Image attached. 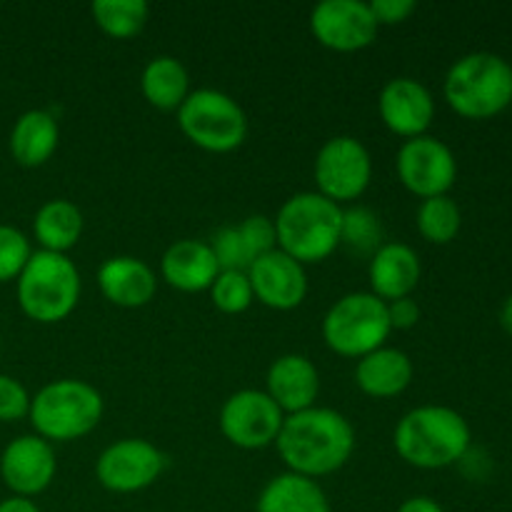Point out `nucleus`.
Masks as SVG:
<instances>
[{"instance_id":"20","label":"nucleus","mask_w":512,"mask_h":512,"mask_svg":"<svg viewBox=\"0 0 512 512\" xmlns=\"http://www.w3.org/2000/svg\"><path fill=\"white\" fill-rule=\"evenodd\" d=\"M218 273V260L205 240H175L160 258V278L180 293L210 290Z\"/></svg>"},{"instance_id":"26","label":"nucleus","mask_w":512,"mask_h":512,"mask_svg":"<svg viewBox=\"0 0 512 512\" xmlns=\"http://www.w3.org/2000/svg\"><path fill=\"white\" fill-rule=\"evenodd\" d=\"M90 15L108 38L130 40L143 33L150 8L145 0H95Z\"/></svg>"},{"instance_id":"28","label":"nucleus","mask_w":512,"mask_h":512,"mask_svg":"<svg viewBox=\"0 0 512 512\" xmlns=\"http://www.w3.org/2000/svg\"><path fill=\"white\" fill-rule=\"evenodd\" d=\"M340 245L358 255H373L383 245V223L370 208L355 205L343 210V228H340Z\"/></svg>"},{"instance_id":"15","label":"nucleus","mask_w":512,"mask_h":512,"mask_svg":"<svg viewBox=\"0 0 512 512\" xmlns=\"http://www.w3.org/2000/svg\"><path fill=\"white\" fill-rule=\"evenodd\" d=\"M253 295L260 305L270 310L288 313L303 305L308 295V273L305 265L285 255L275 248L273 253H265L248 268Z\"/></svg>"},{"instance_id":"19","label":"nucleus","mask_w":512,"mask_h":512,"mask_svg":"<svg viewBox=\"0 0 512 512\" xmlns=\"http://www.w3.org/2000/svg\"><path fill=\"white\" fill-rule=\"evenodd\" d=\"M98 288L115 308L135 310L155 298L158 278L145 260L133 255H115L98 268Z\"/></svg>"},{"instance_id":"1","label":"nucleus","mask_w":512,"mask_h":512,"mask_svg":"<svg viewBox=\"0 0 512 512\" xmlns=\"http://www.w3.org/2000/svg\"><path fill=\"white\" fill-rule=\"evenodd\" d=\"M288 473L318 480L338 473L355 453V428L343 413L313 405L285 415L283 430L275 440Z\"/></svg>"},{"instance_id":"14","label":"nucleus","mask_w":512,"mask_h":512,"mask_svg":"<svg viewBox=\"0 0 512 512\" xmlns=\"http://www.w3.org/2000/svg\"><path fill=\"white\" fill-rule=\"evenodd\" d=\"M58 473L55 450L38 435H20L5 445L0 455V478L15 498L33 500L45 493Z\"/></svg>"},{"instance_id":"7","label":"nucleus","mask_w":512,"mask_h":512,"mask_svg":"<svg viewBox=\"0 0 512 512\" xmlns=\"http://www.w3.org/2000/svg\"><path fill=\"white\" fill-rule=\"evenodd\" d=\"M393 328L388 320V303L370 290L343 295L328 308L323 318V340L340 358H365L383 348Z\"/></svg>"},{"instance_id":"12","label":"nucleus","mask_w":512,"mask_h":512,"mask_svg":"<svg viewBox=\"0 0 512 512\" xmlns=\"http://www.w3.org/2000/svg\"><path fill=\"white\" fill-rule=\"evenodd\" d=\"M168 458L150 440L123 438L108 445L95 460V478L105 490L118 495L140 493L165 473Z\"/></svg>"},{"instance_id":"3","label":"nucleus","mask_w":512,"mask_h":512,"mask_svg":"<svg viewBox=\"0 0 512 512\" xmlns=\"http://www.w3.org/2000/svg\"><path fill=\"white\" fill-rule=\"evenodd\" d=\"M273 223L278 250L300 265L323 263L340 248L343 205L323 198L315 190H305L290 195L280 205Z\"/></svg>"},{"instance_id":"8","label":"nucleus","mask_w":512,"mask_h":512,"mask_svg":"<svg viewBox=\"0 0 512 512\" xmlns=\"http://www.w3.org/2000/svg\"><path fill=\"white\" fill-rule=\"evenodd\" d=\"M175 115L180 133L205 153H233L248 138V115L238 100L223 90H190Z\"/></svg>"},{"instance_id":"18","label":"nucleus","mask_w":512,"mask_h":512,"mask_svg":"<svg viewBox=\"0 0 512 512\" xmlns=\"http://www.w3.org/2000/svg\"><path fill=\"white\" fill-rule=\"evenodd\" d=\"M423 265L420 255L405 243H383L368 263V283L370 293L383 303L410 298L418 288Z\"/></svg>"},{"instance_id":"24","label":"nucleus","mask_w":512,"mask_h":512,"mask_svg":"<svg viewBox=\"0 0 512 512\" xmlns=\"http://www.w3.org/2000/svg\"><path fill=\"white\" fill-rule=\"evenodd\" d=\"M140 93L155 110L178 113L190 95L188 68L173 55H155L140 73Z\"/></svg>"},{"instance_id":"16","label":"nucleus","mask_w":512,"mask_h":512,"mask_svg":"<svg viewBox=\"0 0 512 512\" xmlns=\"http://www.w3.org/2000/svg\"><path fill=\"white\" fill-rule=\"evenodd\" d=\"M378 113L385 128L400 138H420L428 135V128L435 120L433 93L415 78L388 80L380 90Z\"/></svg>"},{"instance_id":"25","label":"nucleus","mask_w":512,"mask_h":512,"mask_svg":"<svg viewBox=\"0 0 512 512\" xmlns=\"http://www.w3.org/2000/svg\"><path fill=\"white\" fill-rule=\"evenodd\" d=\"M83 228L85 220L80 208L63 198L43 203L33 218L35 240H38L40 250H48V253L68 255V250L78 245Z\"/></svg>"},{"instance_id":"31","label":"nucleus","mask_w":512,"mask_h":512,"mask_svg":"<svg viewBox=\"0 0 512 512\" xmlns=\"http://www.w3.org/2000/svg\"><path fill=\"white\" fill-rule=\"evenodd\" d=\"M208 245L213 250L215 260H218L220 270H243V273H248V268L253 265V255L245 248V240L240 238L238 225H225V228L215 230Z\"/></svg>"},{"instance_id":"34","label":"nucleus","mask_w":512,"mask_h":512,"mask_svg":"<svg viewBox=\"0 0 512 512\" xmlns=\"http://www.w3.org/2000/svg\"><path fill=\"white\" fill-rule=\"evenodd\" d=\"M370 13L378 25H400L415 13L413 0H370Z\"/></svg>"},{"instance_id":"13","label":"nucleus","mask_w":512,"mask_h":512,"mask_svg":"<svg viewBox=\"0 0 512 512\" xmlns=\"http://www.w3.org/2000/svg\"><path fill=\"white\" fill-rule=\"evenodd\" d=\"M375 23L365 0H323L310 10V33L323 48L335 53H358L378 38Z\"/></svg>"},{"instance_id":"39","label":"nucleus","mask_w":512,"mask_h":512,"mask_svg":"<svg viewBox=\"0 0 512 512\" xmlns=\"http://www.w3.org/2000/svg\"><path fill=\"white\" fill-rule=\"evenodd\" d=\"M510 105H512V103H510Z\"/></svg>"},{"instance_id":"17","label":"nucleus","mask_w":512,"mask_h":512,"mask_svg":"<svg viewBox=\"0 0 512 512\" xmlns=\"http://www.w3.org/2000/svg\"><path fill=\"white\" fill-rule=\"evenodd\" d=\"M265 393L285 415L313 408L320 395V373L310 358L300 353L280 355L265 375Z\"/></svg>"},{"instance_id":"23","label":"nucleus","mask_w":512,"mask_h":512,"mask_svg":"<svg viewBox=\"0 0 512 512\" xmlns=\"http://www.w3.org/2000/svg\"><path fill=\"white\" fill-rule=\"evenodd\" d=\"M255 512H333L318 480L280 473L265 483L255 500Z\"/></svg>"},{"instance_id":"30","label":"nucleus","mask_w":512,"mask_h":512,"mask_svg":"<svg viewBox=\"0 0 512 512\" xmlns=\"http://www.w3.org/2000/svg\"><path fill=\"white\" fill-rule=\"evenodd\" d=\"M30 255H33V248H30L28 235L13 225H0V283L18 280Z\"/></svg>"},{"instance_id":"37","label":"nucleus","mask_w":512,"mask_h":512,"mask_svg":"<svg viewBox=\"0 0 512 512\" xmlns=\"http://www.w3.org/2000/svg\"><path fill=\"white\" fill-rule=\"evenodd\" d=\"M0 512H40V508L33 503V500L10 495V498H5L3 503H0Z\"/></svg>"},{"instance_id":"33","label":"nucleus","mask_w":512,"mask_h":512,"mask_svg":"<svg viewBox=\"0 0 512 512\" xmlns=\"http://www.w3.org/2000/svg\"><path fill=\"white\" fill-rule=\"evenodd\" d=\"M30 393L20 380L0 375V423H18L28 418Z\"/></svg>"},{"instance_id":"6","label":"nucleus","mask_w":512,"mask_h":512,"mask_svg":"<svg viewBox=\"0 0 512 512\" xmlns=\"http://www.w3.org/2000/svg\"><path fill=\"white\" fill-rule=\"evenodd\" d=\"M18 305L30 320L53 325L68 318L80 303L83 280L68 255L35 250L15 280Z\"/></svg>"},{"instance_id":"9","label":"nucleus","mask_w":512,"mask_h":512,"mask_svg":"<svg viewBox=\"0 0 512 512\" xmlns=\"http://www.w3.org/2000/svg\"><path fill=\"white\" fill-rule=\"evenodd\" d=\"M315 185L323 198L333 203H353L373 180V158L363 140L353 135H335L320 145L313 163Z\"/></svg>"},{"instance_id":"21","label":"nucleus","mask_w":512,"mask_h":512,"mask_svg":"<svg viewBox=\"0 0 512 512\" xmlns=\"http://www.w3.org/2000/svg\"><path fill=\"white\" fill-rule=\"evenodd\" d=\"M413 360L405 350L383 348L373 350L355 363V385L360 393L373 400H390L403 395L413 383Z\"/></svg>"},{"instance_id":"5","label":"nucleus","mask_w":512,"mask_h":512,"mask_svg":"<svg viewBox=\"0 0 512 512\" xmlns=\"http://www.w3.org/2000/svg\"><path fill=\"white\" fill-rule=\"evenodd\" d=\"M445 100L468 120H488L512 103V65L495 53H468L450 65Z\"/></svg>"},{"instance_id":"32","label":"nucleus","mask_w":512,"mask_h":512,"mask_svg":"<svg viewBox=\"0 0 512 512\" xmlns=\"http://www.w3.org/2000/svg\"><path fill=\"white\" fill-rule=\"evenodd\" d=\"M240 238L245 240V248L253 255V263L265 253H273L278 248V238H275V223L268 215H248L243 223L238 225Z\"/></svg>"},{"instance_id":"35","label":"nucleus","mask_w":512,"mask_h":512,"mask_svg":"<svg viewBox=\"0 0 512 512\" xmlns=\"http://www.w3.org/2000/svg\"><path fill=\"white\" fill-rule=\"evenodd\" d=\"M388 320L393 330H410L420 320V305L413 298H400L388 303Z\"/></svg>"},{"instance_id":"36","label":"nucleus","mask_w":512,"mask_h":512,"mask_svg":"<svg viewBox=\"0 0 512 512\" xmlns=\"http://www.w3.org/2000/svg\"><path fill=\"white\" fill-rule=\"evenodd\" d=\"M395 512H445V510L438 500L428 498V495H415V498L405 500V503Z\"/></svg>"},{"instance_id":"11","label":"nucleus","mask_w":512,"mask_h":512,"mask_svg":"<svg viewBox=\"0 0 512 512\" xmlns=\"http://www.w3.org/2000/svg\"><path fill=\"white\" fill-rule=\"evenodd\" d=\"M395 170L408 193L420 200H428L448 195L458 178V160L443 140L433 138V135H420V138H410L400 145Z\"/></svg>"},{"instance_id":"38","label":"nucleus","mask_w":512,"mask_h":512,"mask_svg":"<svg viewBox=\"0 0 512 512\" xmlns=\"http://www.w3.org/2000/svg\"><path fill=\"white\" fill-rule=\"evenodd\" d=\"M500 325H503L505 333L512 335V295H508V300L500 308Z\"/></svg>"},{"instance_id":"27","label":"nucleus","mask_w":512,"mask_h":512,"mask_svg":"<svg viewBox=\"0 0 512 512\" xmlns=\"http://www.w3.org/2000/svg\"><path fill=\"white\" fill-rule=\"evenodd\" d=\"M415 225L428 243L448 245L458 238L460 228H463V213L450 195H438V198H428L420 203Z\"/></svg>"},{"instance_id":"4","label":"nucleus","mask_w":512,"mask_h":512,"mask_svg":"<svg viewBox=\"0 0 512 512\" xmlns=\"http://www.w3.org/2000/svg\"><path fill=\"white\" fill-rule=\"evenodd\" d=\"M105 400L100 390L78 378L53 380L30 398L28 420L35 435L53 443H73L100 425Z\"/></svg>"},{"instance_id":"2","label":"nucleus","mask_w":512,"mask_h":512,"mask_svg":"<svg viewBox=\"0 0 512 512\" xmlns=\"http://www.w3.org/2000/svg\"><path fill=\"white\" fill-rule=\"evenodd\" d=\"M470 425L458 410L420 405L398 420L393 433L395 453L418 470H443L468 455Z\"/></svg>"},{"instance_id":"22","label":"nucleus","mask_w":512,"mask_h":512,"mask_svg":"<svg viewBox=\"0 0 512 512\" xmlns=\"http://www.w3.org/2000/svg\"><path fill=\"white\" fill-rule=\"evenodd\" d=\"M60 143L58 120L48 110H28L10 130V155L23 168H40L55 155Z\"/></svg>"},{"instance_id":"10","label":"nucleus","mask_w":512,"mask_h":512,"mask_svg":"<svg viewBox=\"0 0 512 512\" xmlns=\"http://www.w3.org/2000/svg\"><path fill=\"white\" fill-rule=\"evenodd\" d=\"M283 423L285 413L265 390H238L220 408V433L240 450H265L275 445Z\"/></svg>"},{"instance_id":"29","label":"nucleus","mask_w":512,"mask_h":512,"mask_svg":"<svg viewBox=\"0 0 512 512\" xmlns=\"http://www.w3.org/2000/svg\"><path fill=\"white\" fill-rule=\"evenodd\" d=\"M210 300L225 315H240L255 303L253 285L243 270H220L215 283L210 285Z\"/></svg>"}]
</instances>
